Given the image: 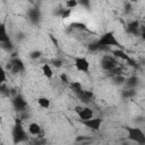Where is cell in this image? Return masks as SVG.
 Returning a JSON list of instances; mask_svg holds the SVG:
<instances>
[{"label":"cell","mask_w":145,"mask_h":145,"mask_svg":"<svg viewBox=\"0 0 145 145\" xmlns=\"http://www.w3.org/2000/svg\"><path fill=\"white\" fill-rule=\"evenodd\" d=\"M111 46L121 49V44L118 41L114 33L109 31V32H105L104 34H102V36L95 43L89 44L88 49L91 51H108V50H110Z\"/></svg>","instance_id":"obj_1"},{"label":"cell","mask_w":145,"mask_h":145,"mask_svg":"<svg viewBox=\"0 0 145 145\" xmlns=\"http://www.w3.org/2000/svg\"><path fill=\"white\" fill-rule=\"evenodd\" d=\"M126 131H127V137L129 140H133L139 145H145V133L139 127L127 126Z\"/></svg>","instance_id":"obj_2"},{"label":"cell","mask_w":145,"mask_h":145,"mask_svg":"<svg viewBox=\"0 0 145 145\" xmlns=\"http://www.w3.org/2000/svg\"><path fill=\"white\" fill-rule=\"evenodd\" d=\"M101 67L108 71L109 74L114 70L118 66V61H117V58L113 57V56H109V54H104L102 58H101Z\"/></svg>","instance_id":"obj_3"},{"label":"cell","mask_w":145,"mask_h":145,"mask_svg":"<svg viewBox=\"0 0 145 145\" xmlns=\"http://www.w3.org/2000/svg\"><path fill=\"white\" fill-rule=\"evenodd\" d=\"M72 60H74V66H75V68H76L79 72L87 74V72L89 71V69H91V63H89V61H88L87 58L79 56V57H74Z\"/></svg>","instance_id":"obj_4"},{"label":"cell","mask_w":145,"mask_h":145,"mask_svg":"<svg viewBox=\"0 0 145 145\" xmlns=\"http://www.w3.org/2000/svg\"><path fill=\"white\" fill-rule=\"evenodd\" d=\"M11 137H12V140H14L15 144L20 143V142L27 139V134H26V131L24 130V128H23V126L20 123H18V122L15 123V126L12 128Z\"/></svg>","instance_id":"obj_5"},{"label":"cell","mask_w":145,"mask_h":145,"mask_svg":"<svg viewBox=\"0 0 145 145\" xmlns=\"http://www.w3.org/2000/svg\"><path fill=\"white\" fill-rule=\"evenodd\" d=\"M75 111H76L80 122L89 120V119H92L94 117V111L91 108H88V106H76Z\"/></svg>","instance_id":"obj_6"},{"label":"cell","mask_w":145,"mask_h":145,"mask_svg":"<svg viewBox=\"0 0 145 145\" xmlns=\"http://www.w3.org/2000/svg\"><path fill=\"white\" fill-rule=\"evenodd\" d=\"M9 71L14 72V74H18V72H23L25 70V65L23 62L22 59H19L18 57H14L10 59L9 61V66H8Z\"/></svg>","instance_id":"obj_7"},{"label":"cell","mask_w":145,"mask_h":145,"mask_svg":"<svg viewBox=\"0 0 145 145\" xmlns=\"http://www.w3.org/2000/svg\"><path fill=\"white\" fill-rule=\"evenodd\" d=\"M103 123V119L100 118V117H93L92 119L89 120H86V121H82V125L85 126L86 128L93 130V131H99L101 126Z\"/></svg>","instance_id":"obj_8"},{"label":"cell","mask_w":145,"mask_h":145,"mask_svg":"<svg viewBox=\"0 0 145 145\" xmlns=\"http://www.w3.org/2000/svg\"><path fill=\"white\" fill-rule=\"evenodd\" d=\"M112 56L116 57L117 59H120V60H122V61H126V62H127L128 65H130V66L136 67V62L134 61V59L130 58L122 49H116V50H113V51H112Z\"/></svg>","instance_id":"obj_9"},{"label":"cell","mask_w":145,"mask_h":145,"mask_svg":"<svg viewBox=\"0 0 145 145\" xmlns=\"http://www.w3.org/2000/svg\"><path fill=\"white\" fill-rule=\"evenodd\" d=\"M126 32L129 34V35H138L142 33L140 31V25L137 20H130L127 23V26H126Z\"/></svg>","instance_id":"obj_10"},{"label":"cell","mask_w":145,"mask_h":145,"mask_svg":"<svg viewBox=\"0 0 145 145\" xmlns=\"http://www.w3.org/2000/svg\"><path fill=\"white\" fill-rule=\"evenodd\" d=\"M12 105L17 111H25L27 108V102L24 100L23 96L17 95L14 100H12Z\"/></svg>","instance_id":"obj_11"},{"label":"cell","mask_w":145,"mask_h":145,"mask_svg":"<svg viewBox=\"0 0 145 145\" xmlns=\"http://www.w3.org/2000/svg\"><path fill=\"white\" fill-rule=\"evenodd\" d=\"M27 18L33 23V24H36L40 18H41V12L39 9L36 8H31L27 10Z\"/></svg>","instance_id":"obj_12"},{"label":"cell","mask_w":145,"mask_h":145,"mask_svg":"<svg viewBox=\"0 0 145 145\" xmlns=\"http://www.w3.org/2000/svg\"><path fill=\"white\" fill-rule=\"evenodd\" d=\"M41 70H42V74L44 75V77H45V78H48V79H52V77H53L54 72H53L52 66H51L50 63H48V62L43 63V65H42V67H41Z\"/></svg>","instance_id":"obj_13"},{"label":"cell","mask_w":145,"mask_h":145,"mask_svg":"<svg viewBox=\"0 0 145 145\" xmlns=\"http://www.w3.org/2000/svg\"><path fill=\"white\" fill-rule=\"evenodd\" d=\"M28 134L32 135V136H39L41 134V126L37 123V122H31L28 125Z\"/></svg>","instance_id":"obj_14"},{"label":"cell","mask_w":145,"mask_h":145,"mask_svg":"<svg viewBox=\"0 0 145 145\" xmlns=\"http://www.w3.org/2000/svg\"><path fill=\"white\" fill-rule=\"evenodd\" d=\"M77 96L80 99L82 102L87 103V102H89V101L92 100V97H93V93H92L91 91H86V89H84V91H83L82 93H79Z\"/></svg>","instance_id":"obj_15"},{"label":"cell","mask_w":145,"mask_h":145,"mask_svg":"<svg viewBox=\"0 0 145 145\" xmlns=\"http://www.w3.org/2000/svg\"><path fill=\"white\" fill-rule=\"evenodd\" d=\"M76 143H82V145H89L93 142V138L91 136H85V135H79L75 138Z\"/></svg>","instance_id":"obj_16"},{"label":"cell","mask_w":145,"mask_h":145,"mask_svg":"<svg viewBox=\"0 0 145 145\" xmlns=\"http://www.w3.org/2000/svg\"><path fill=\"white\" fill-rule=\"evenodd\" d=\"M69 85H70V88L72 89V92H74V93H76L77 95L84 91L82 83H80V82H78V80H74V82H71Z\"/></svg>","instance_id":"obj_17"},{"label":"cell","mask_w":145,"mask_h":145,"mask_svg":"<svg viewBox=\"0 0 145 145\" xmlns=\"http://www.w3.org/2000/svg\"><path fill=\"white\" fill-rule=\"evenodd\" d=\"M37 104L42 109H49L50 105H51V102H50V100L46 96H40L37 99Z\"/></svg>","instance_id":"obj_18"},{"label":"cell","mask_w":145,"mask_h":145,"mask_svg":"<svg viewBox=\"0 0 145 145\" xmlns=\"http://www.w3.org/2000/svg\"><path fill=\"white\" fill-rule=\"evenodd\" d=\"M128 88H135L138 84V77L137 76H129L128 78H126V83Z\"/></svg>","instance_id":"obj_19"},{"label":"cell","mask_w":145,"mask_h":145,"mask_svg":"<svg viewBox=\"0 0 145 145\" xmlns=\"http://www.w3.org/2000/svg\"><path fill=\"white\" fill-rule=\"evenodd\" d=\"M63 6L66 8H68V9H70V10H72L74 8H76L77 6H79V2L77 0H68V1H66L63 3Z\"/></svg>","instance_id":"obj_20"},{"label":"cell","mask_w":145,"mask_h":145,"mask_svg":"<svg viewBox=\"0 0 145 145\" xmlns=\"http://www.w3.org/2000/svg\"><path fill=\"white\" fill-rule=\"evenodd\" d=\"M135 94H136V91H135L134 88H128V89H125V91L122 92V96H123V97H127V99L133 97Z\"/></svg>","instance_id":"obj_21"},{"label":"cell","mask_w":145,"mask_h":145,"mask_svg":"<svg viewBox=\"0 0 145 145\" xmlns=\"http://www.w3.org/2000/svg\"><path fill=\"white\" fill-rule=\"evenodd\" d=\"M51 63H52V66H53L54 68H61L62 65H63V61H62L61 59H59V58H53V59L51 60Z\"/></svg>","instance_id":"obj_22"},{"label":"cell","mask_w":145,"mask_h":145,"mask_svg":"<svg viewBox=\"0 0 145 145\" xmlns=\"http://www.w3.org/2000/svg\"><path fill=\"white\" fill-rule=\"evenodd\" d=\"M42 57V52L40 50H34L29 53V58L31 59H40Z\"/></svg>","instance_id":"obj_23"},{"label":"cell","mask_w":145,"mask_h":145,"mask_svg":"<svg viewBox=\"0 0 145 145\" xmlns=\"http://www.w3.org/2000/svg\"><path fill=\"white\" fill-rule=\"evenodd\" d=\"M60 78H61V80L63 82V83H68L69 80H68V77H67V75L65 74V72H62L61 75H60Z\"/></svg>","instance_id":"obj_24"},{"label":"cell","mask_w":145,"mask_h":145,"mask_svg":"<svg viewBox=\"0 0 145 145\" xmlns=\"http://www.w3.org/2000/svg\"><path fill=\"white\" fill-rule=\"evenodd\" d=\"M140 36H142V39L143 40H145V27L142 29V33H140Z\"/></svg>","instance_id":"obj_25"},{"label":"cell","mask_w":145,"mask_h":145,"mask_svg":"<svg viewBox=\"0 0 145 145\" xmlns=\"http://www.w3.org/2000/svg\"><path fill=\"white\" fill-rule=\"evenodd\" d=\"M122 145H128V143H126V142H125V143H122Z\"/></svg>","instance_id":"obj_26"}]
</instances>
